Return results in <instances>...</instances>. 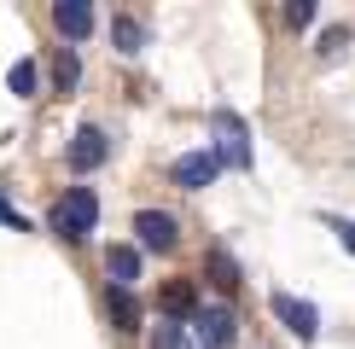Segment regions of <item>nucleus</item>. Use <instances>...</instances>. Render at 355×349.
<instances>
[{
	"label": "nucleus",
	"mask_w": 355,
	"mask_h": 349,
	"mask_svg": "<svg viewBox=\"0 0 355 349\" xmlns=\"http://www.w3.org/2000/svg\"><path fill=\"white\" fill-rule=\"evenodd\" d=\"M53 29L76 47V41H87V29H94V6L87 0H53Z\"/></svg>",
	"instance_id": "8"
},
{
	"label": "nucleus",
	"mask_w": 355,
	"mask_h": 349,
	"mask_svg": "<svg viewBox=\"0 0 355 349\" xmlns=\"http://www.w3.org/2000/svg\"><path fill=\"white\" fill-rule=\"evenodd\" d=\"M0 227H12V233H29V222H24V215L6 204V193H0Z\"/></svg>",
	"instance_id": "18"
},
{
	"label": "nucleus",
	"mask_w": 355,
	"mask_h": 349,
	"mask_svg": "<svg viewBox=\"0 0 355 349\" xmlns=\"http://www.w3.org/2000/svg\"><path fill=\"white\" fill-rule=\"evenodd\" d=\"M53 82H58V93H70V87L82 82V64H76V53H53Z\"/></svg>",
	"instance_id": "15"
},
{
	"label": "nucleus",
	"mask_w": 355,
	"mask_h": 349,
	"mask_svg": "<svg viewBox=\"0 0 355 349\" xmlns=\"http://www.w3.org/2000/svg\"><path fill=\"white\" fill-rule=\"evenodd\" d=\"M210 152H216V163L221 169H250V134H245V123H239V111H227L221 105L210 116Z\"/></svg>",
	"instance_id": "2"
},
{
	"label": "nucleus",
	"mask_w": 355,
	"mask_h": 349,
	"mask_svg": "<svg viewBox=\"0 0 355 349\" xmlns=\"http://www.w3.org/2000/svg\"><path fill=\"white\" fill-rule=\"evenodd\" d=\"M111 320H116V332H140V303H135V291H111Z\"/></svg>",
	"instance_id": "13"
},
{
	"label": "nucleus",
	"mask_w": 355,
	"mask_h": 349,
	"mask_svg": "<svg viewBox=\"0 0 355 349\" xmlns=\"http://www.w3.org/2000/svg\"><path fill=\"white\" fill-rule=\"evenodd\" d=\"M152 349H192V338H187V326H175V320H164V326L152 332Z\"/></svg>",
	"instance_id": "16"
},
{
	"label": "nucleus",
	"mask_w": 355,
	"mask_h": 349,
	"mask_svg": "<svg viewBox=\"0 0 355 349\" xmlns=\"http://www.w3.org/2000/svg\"><path fill=\"white\" fill-rule=\"evenodd\" d=\"M111 47L123 53V58L146 53V18H135V12H116V18H111Z\"/></svg>",
	"instance_id": "10"
},
{
	"label": "nucleus",
	"mask_w": 355,
	"mask_h": 349,
	"mask_svg": "<svg viewBox=\"0 0 355 349\" xmlns=\"http://www.w3.org/2000/svg\"><path fill=\"white\" fill-rule=\"evenodd\" d=\"M349 41V29H327V35H320V53H338Z\"/></svg>",
	"instance_id": "19"
},
{
	"label": "nucleus",
	"mask_w": 355,
	"mask_h": 349,
	"mask_svg": "<svg viewBox=\"0 0 355 349\" xmlns=\"http://www.w3.org/2000/svg\"><path fill=\"white\" fill-rule=\"evenodd\" d=\"M192 326H198V349H233V338H239V320L227 303H198Z\"/></svg>",
	"instance_id": "3"
},
{
	"label": "nucleus",
	"mask_w": 355,
	"mask_h": 349,
	"mask_svg": "<svg viewBox=\"0 0 355 349\" xmlns=\"http://www.w3.org/2000/svg\"><path fill=\"white\" fill-rule=\"evenodd\" d=\"M204 274H210V280H216V291H227V297H233V291L245 285L239 262H233L227 251H221V244H210V256H204Z\"/></svg>",
	"instance_id": "11"
},
{
	"label": "nucleus",
	"mask_w": 355,
	"mask_h": 349,
	"mask_svg": "<svg viewBox=\"0 0 355 349\" xmlns=\"http://www.w3.org/2000/svg\"><path fill=\"white\" fill-rule=\"evenodd\" d=\"M111 157V140H105V128H76V134H70V152H64V163H70V174H94L99 163H105Z\"/></svg>",
	"instance_id": "5"
},
{
	"label": "nucleus",
	"mask_w": 355,
	"mask_h": 349,
	"mask_svg": "<svg viewBox=\"0 0 355 349\" xmlns=\"http://www.w3.org/2000/svg\"><path fill=\"white\" fill-rule=\"evenodd\" d=\"M332 227H338V239H344V251L355 256V222H332Z\"/></svg>",
	"instance_id": "20"
},
{
	"label": "nucleus",
	"mask_w": 355,
	"mask_h": 349,
	"mask_svg": "<svg viewBox=\"0 0 355 349\" xmlns=\"http://www.w3.org/2000/svg\"><path fill=\"white\" fill-rule=\"evenodd\" d=\"M47 222H53L58 239H87V233L99 227V198H94V186H70V193L53 204Z\"/></svg>",
	"instance_id": "1"
},
{
	"label": "nucleus",
	"mask_w": 355,
	"mask_h": 349,
	"mask_svg": "<svg viewBox=\"0 0 355 349\" xmlns=\"http://www.w3.org/2000/svg\"><path fill=\"white\" fill-rule=\"evenodd\" d=\"M286 24L291 29H309V24H315V0H286Z\"/></svg>",
	"instance_id": "17"
},
{
	"label": "nucleus",
	"mask_w": 355,
	"mask_h": 349,
	"mask_svg": "<svg viewBox=\"0 0 355 349\" xmlns=\"http://www.w3.org/2000/svg\"><path fill=\"white\" fill-rule=\"evenodd\" d=\"M175 186H181V193H204V186H210L216 181V174H221V163H216V152H210V145H204V152H187V157H175Z\"/></svg>",
	"instance_id": "7"
},
{
	"label": "nucleus",
	"mask_w": 355,
	"mask_h": 349,
	"mask_svg": "<svg viewBox=\"0 0 355 349\" xmlns=\"http://www.w3.org/2000/svg\"><path fill=\"white\" fill-rule=\"evenodd\" d=\"M268 309L286 320V332H291L297 343H315V338H320V309H315V303L291 297V291H274V297H268Z\"/></svg>",
	"instance_id": "4"
},
{
	"label": "nucleus",
	"mask_w": 355,
	"mask_h": 349,
	"mask_svg": "<svg viewBox=\"0 0 355 349\" xmlns=\"http://www.w3.org/2000/svg\"><path fill=\"white\" fill-rule=\"evenodd\" d=\"M135 233H140V251H175V244H181V222H175L169 210H140Z\"/></svg>",
	"instance_id": "6"
},
{
	"label": "nucleus",
	"mask_w": 355,
	"mask_h": 349,
	"mask_svg": "<svg viewBox=\"0 0 355 349\" xmlns=\"http://www.w3.org/2000/svg\"><path fill=\"white\" fill-rule=\"evenodd\" d=\"M157 309H164V320H192V309H198V291H192V280H169L164 297H157Z\"/></svg>",
	"instance_id": "12"
},
{
	"label": "nucleus",
	"mask_w": 355,
	"mask_h": 349,
	"mask_svg": "<svg viewBox=\"0 0 355 349\" xmlns=\"http://www.w3.org/2000/svg\"><path fill=\"white\" fill-rule=\"evenodd\" d=\"M105 274H111V291H135L140 251H135V244H111V251H105Z\"/></svg>",
	"instance_id": "9"
},
{
	"label": "nucleus",
	"mask_w": 355,
	"mask_h": 349,
	"mask_svg": "<svg viewBox=\"0 0 355 349\" xmlns=\"http://www.w3.org/2000/svg\"><path fill=\"white\" fill-rule=\"evenodd\" d=\"M35 82H41L35 58H18V64L6 70V87H12V93H18V99H29V93H35Z\"/></svg>",
	"instance_id": "14"
}]
</instances>
